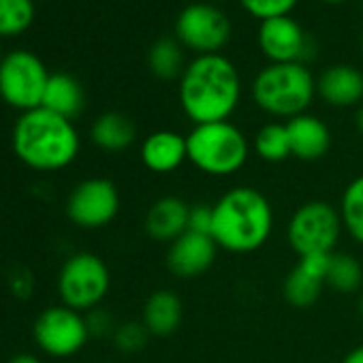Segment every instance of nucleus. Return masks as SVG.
I'll list each match as a JSON object with an SVG mask.
<instances>
[{
  "label": "nucleus",
  "mask_w": 363,
  "mask_h": 363,
  "mask_svg": "<svg viewBox=\"0 0 363 363\" xmlns=\"http://www.w3.org/2000/svg\"><path fill=\"white\" fill-rule=\"evenodd\" d=\"M11 145L26 167L52 173L75 162L82 150V139L73 120L45 107H37L18 118L11 133Z\"/></svg>",
  "instance_id": "3"
},
{
  "label": "nucleus",
  "mask_w": 363,
  "mask_h": 363,
  "mask_svg": "<svg viewBox=\"0 0 363 363\" xmlns=\"http://www.w3.org/2000/svg\"><path fill=\"white\" fill-rule=\"evenodd\" d=\"M218 246L212 235L186 231L167 248V269L179 280H195L208 274L218 257Z\"/></svg>",
  "instance_id": "13"
},
{
  "label": "nucleus",
  "mask_w": 363,
  "mask_h": 363,
  "mask_svg": "<svg viewBox=\"0 0 363 363\" xmlns=\"http://www.w3.org/2000/svg\"><path fill=\"white\" fill-rule=\"evenodd\" d=\"M250 94L255 105L267 116L291 120L308 113L316 96V79L301 62H269L255 75Z\"/></svg>",
  "instance_id": "4"
},
{
  "label": "nucleus",
  "mask_w": 363,
  "mask_h": 363,
  "mask_svg": "<svg viewBox=\"0 0 363 363\" xmlns=\"http://www.w3.org/2000/svg\"><path fill=\"white\" fill-rule=\"evenodd\" d=\"M337 210L348 238L363 246V173L346 184Z\"/></svg>",
  "instance_id": "24"
},
{
  "label": "nucleus",
  "mask_w": 363,
  "mask_h": 363,
  "mask_svg": "<svg viewBox=\"0 0 363 363\" xmlns=\"http://www.w3.org/2000/svg\"><path fill=\"white\" fill-rule=\"evenodd\" d=\"M359 314L363 316V295H361V299H359Z\"/></svg>",
  "instance_id": "36"
},
{
  "label": "nucleus",
  "mask_w": 363,
  "mask_h": 363,
  "mask_svg": "<svg viewBox=\"0 0 363 363\" xmlns=\"http://www.w3.org/2000/svg\"><path fill=\"white\" fill-rule=\"evenodd\" d=\"M33 335L37 346L56 359H67L84 350L90 340L86 314L71 310L67 306H50L45 308L33 327Z\"/></svg>",
  "instance_id": "10"
},
{
  "label": "nucleus",
  "mask_w": 363,
  "mask_h": 363,
  "mask_svg": "<svg viewBox=\"0 0 363 363\" xmlns=\"http://www.w3.org/2000/svg\"><path fill=\"white\" fill-rule=\"evenodd\" d=\"M257 45L272 65H286V62L303 65L312 52L310 37L293 16H282L261 22L257 30Z\"/></svg>",
  "instance_id": "12"
},
{
  "label": "nucleus",
  "mask_w": 363,
  "mask_h": 363,
  "mask_svg": "<svg viewBox=\"0 0 363 363\" xmlns=\"http://www.w3.org/2000/svg\"><path fill=\"white\" fill-rule=\"evenodd\" d=\"M86 323H88V331H90V337L92 335H113L116 331V323L111 318V314L103 308H94L86 314Z\"/></svg>",
  "instance_id": "29"
},
{
  "label": "nucleus",
  "mask_w": 363,
  "mask_h": 363,
  "mask_svg": "<svg viewBox=\"0 0 363 363\" xmlns=\"http://www.w3.org/2000/svg\"><path fill=\"white\" fill-rule=\"evenodd\" d=\"M175 39L197 56L220 54L231 39V20L212 3H193L175 20Z\"/></svg>",
  "instance_id": "9"
},
{
  "label": "nucleus",
  "mask_w": 363,
  "mask_h": 363,
  "mask_svg": "<svg viewBox=\"0 0 363 363\" xmlns=\"http://www.w3.org/2000/svg\"><path fill=\"white\" fill-rule=\"evenodd\" d=\"M363 284V267L357 261V257L348 252H333L329 259V269H327V286L352 295L361 289Z\"/></svg>",
  "instance_id": "25"
},
{
  "label": "nucleus",
  "mask_w": 363,
  "mask_h": 363,
  "mask_svg": "<svg viewBox=\"0 0 363 363\" xmlns=\"http://www.w3.org/2000/svg\"><path fill=\"white\" fill-rule=\"evenodd\" d=\"M0 60H3V58H0Z\"/></svg>",
  "instance_id": "38"
},
{
  "label": "nucleus",
  "mask_w": 363,
  "mask_h": 363,
  "mask_svg": "<svg viewBox=\"0 0 363 363\" xmlns=\"http://www.w3.org/2000/svg\"><path fill=\"white\" fill-rule=\"evenodd\" d=\"M189 218H191V203H186L182 197L167 195L156 199L147 208L143 227L150 240L169 246L179 235H184L189 231Z\"/></svg>",
  "instance_id": "15"
},
{
  "label": "nucleus",
  "mask_w": 363,
  "mask_h": 363,
  "mask_svg": "<svg viewBox=\"0 0 363 363\" xmlns=\"http://www.w3.org/2000/svg\"><path fill=\"white\" fill-rule=\"evenodd\" d=\"M9 363H43V361L39 357H35V354L22 352V354H16L13 359H9Z\"/></svg>",
  "instance_id": "33"
},
{
  "label": "nucleus",
  "mask_w": 363,
  "mask_h": 363,
  "mask_svg": "<svg viewBox=\"0 0 363 363\" xmlns=\"http://www.w3.org/2000/svg\"><path fill=\"white\" fill-rule=\"evenodd\" d=\"M329 259L331 255H312L299 259V263L286 274L282 284V295L289 306L306 310L318 301L323 289L327 286Z\"/></svg>",
  "instance_id": "14"
},
{
  "label": "nucleus",
  "mask_w": 363,
  "mask_h": 363,
  "mask_svg": "<svg viewBox=\"0 0 363 363\" xmlns=\"http://www.w3.org/2000/svg\"><path fill=\"white\" fill-rule=\"evenodd\" d=\"M189 231L212 235V206L210 203H195V206H191Z\"/></svg>",
  "instance_id": "30"
},
{
  "label": "nucleus",
  "mask_w": 363,
  "mask_h": 363,
  "mask_svg": "<svg viewBox=\"0 0 363 363\" xmlns=\"http://www.w3.org/2000/svg\"><path fill=\"white\" fill-rule=\"evenodd\" d=\"M342 231L344 225L340 210L327 201L312 199L301 203L289 218L286 242L299 259L312 255H333Z\"/></svg>",
  "instance_id": "6"
},
{
  "label": "nucleus",
  "mask_w": 363,
  "mask_h": 363,
  "mask_svg": "<svg viewBox=\"0 0 363 363\" xmlns=\"http://www.w3.org/2000/svg\"><path fill=\"white\" fill-rule=\"evenodd\" d=\"M286 130L291 139V154L297 160L316 162L331 150L329 126L312 113H301L286 120Z\"/></svg>",
  "instance_id": "17"
},
{
  "label": "nucleus",
  "mask_w": 363,
  "mask_h": 363,
  "mask_svg": "<svg viewBox=\"0 0 363 363\" xmlns=\"http://www.w3.org/2000/svg\"><path fill=\"white\" fill-rule=\"evenodd\" d=\"M316 94L331 107H354L363 101V73L350 65H333L318 75Z\"/></svg>",
  "instance_id": "18"
},
{
  "label": "nucleus",
  "mask_w": 363,
  "mask_h": 363,
  "mask_svg": "<svg viewBox=\"0 0 363 363\" xmlns=\"http://www.w3.org/2000/svg\"><path fill=\"white\" fill-rule=\"evenodd\" d=\"M35 22V0H0V37H18Z\"/></svg>",
  "instance_id": "26"
},
{
  "label": "nucleus",
  "mask_w": 363,
  "mask_h": 363,
  "mask_svg": "<svg viewBox=\"0 0 363 363\" xmlns=\"http://www.w3.org/2000/svg\"><path fill=\"white\" fill-rule=\"evenodd\" d=\"M177 96L193 124L227 122L242 101L240 71L223 54L197 56L179 77Z\"/></svg>",
  "instance_id": "1"
},
{
  "label": "nucleus",
  "mask_w": 363,
  "mask_h": 363,
  "mask_svg": "<svg viewBox=\"0 0 363 363\" xmlns=\"http://www.w3.org/2000/svg\"><path fill=\"white\" fill-rule=\"evenodd\" d=\"M84 103H86L84 88L73 75H69V73H52L50 75L41 107H45L62 118L73 120L82 113Z\"/></svg>",
  "instance_id": "21"
},
{
  "label": "nucleus",
  "mask_w": 363,
  "mask_h": 363,
  "mask_svg": "<svg viewBox=\"0 0 363 363\" xmlns=\"http://www.w3.org/2000/svg\"><path fill=\"white\" fill-rule=\"evenodd\" d=\"M327 5H340V3H346V0H323Z\"/></svg>",
  "instance_id": "35"
},
{
  "label": "nucleus",
  "mask_w": 363,
  "mask_h": 363,
  "mask_svg": "<svg viewBox=\"0 0 363 363\" xmlns=\"http://www.w3.org/2000/svg\"><path fill=\"white\" fill-rule=\"evenodd\" d=\"M184 320V303L171 289H158L150 293L141 310V323L150 335L169 337Z\"/></svg>",
  "instance_id": "19"
},
{
  "label": "nucleus",
  "mask_w": 363,
  "mask_h": 363,
  "mask_svg": "<svg viewBox=\"0 0 363 363\" xmlns=\"http://www.w3.org/2000/svg\"><path fill=\"white\" fill-rule=\"evenodd\" d=\"M252 150L263 162H284L291 158V139L286 130V122H267L261 126L252 139Z\"/></svg>",
  "instance_id": "23"
},
{
  "label": "nucleus",
  "mask_w": 363,
  "mask_h": 363,
  "mask_svg": "<svg viewBox=\"0 0 363 363\" xmlns=\"http://www.w3.org/2000/svg\"><path fill=\"white\" fill-rule=\"evenodd\" d=\"M297 3L299 0H240L244 11L259 22L291 16V11L297 7Z\"/></svg>",
  "instance_id": "28"
},
{
  "label": "nucleus",
  "mask_w": 363,
  "mask_h": 363,
  "mask_svg": "<svg viewBox=\"0 0 363 363\" xmlns=\"http://www.w3.org/2000/svg\"><path fill=\"white\" fill-rule=\"evenodd\" d=\"M274 231L272 201L255 186H233L212 203V238L220 250L252 255Z\"/></svg>",
  "instance_id": "2"
},
{
  "label": "nucleus",
  "mask_w": 363,
  "mask_h": 363,
  "mask_svg": "<svg viewBox=\"0 0 363 363\" xmlns=\"http://www.w3.org/2000/svg\"><path fill=\"white\" fill-rule=\"evenodd\" d=\"M141 162L156 175H169L189 160L186 135L175 130H154L141 141Z\"/></svg>",
  "instance_id": "16"
},
{
  "label": "nucleus",
  "mask_w": 363,
  "mask_h": 363,
  "mask_svg": "<svg viewBox=\"0 0 363 363\" xmlns=\"http://www.w3.org/2000/svg\"><path fill=\"white\" fill-rule=\"evenodd\" d=\"M11 289L20 297L30 295V291H33V278H30V274L28 272H22V274L11 276Z\"/></svg>",
  "instance_id": "31"
},
{
  "label": "nucleus",
  "mask_w": 363,
  "mask_h": 363,
  "mask_svg": "<svg viewBox=\"0 0 363 363\" xmlns=\"http://www.w3.org/2000/svg\"><path fill=\"white\" fill-rule=\"evenodd\" d=\"M340 363H363V344L352 348V350H348Z\"/></svg>",
  "instance_id": "32"
},
{
  "label": "nucleus",
  "mask_w": 363,
  "mask_h": 363,
  "mask_svg": "<svg viewBox=\"0 0 363 363\" xmlns=\"http://www.w3.org/2000/svg\"><path fill=\"white\" fill-rule=\"evenodd\" d=\"M120 212L118 186L107 177H88L71 191L67 199L69 220L86 231H96L116 220Z\"/></svg>",
  "instance_id": "11"
},
{
  "label": "nucleus",
  "mask_w": 363,
  "mask_h": 363,
  "mask_svg": "<svg viewBox=\"0 0 363 363\" xmlns=\"http://www.w3.org/2000/svg\"><path fill=\"white\" fill-rule=\"evenodd\" d=\"M354 128H357V133L363 137V107H359V109L354 111Z\"/></svg>",
  "instance_id": "34"
},
{
  "label": "nucleus",
  "mask_w": 363,
  "mask_h": 363,
  "mask_svg": "<svg viewBox=\"0 0 363 363\" xmlns=\"http://www.w3.org/2000/svg\"><path fill=\"white\" fill-rule=\"evenodd\" d=\"M147 337H150V333H147L145 325L139 323V320L122 323L113 331V344H116V348L122 350V352H128V354L143 350L145 344H147Z\"/></svg>",
  "instance_id": "27"
},
{
  "label": "nucleus",
  "mask_w": 363,
  "mask_h": 363,
  "mask_svg": "<svg viewBox=\"0 0 363 363\" xmlns=\"http://www.w3.org/2000/svg\"><path fill=\"white\" fill-rule=\"evenodd\" d=\"M186 147L189 162L197 171L210 177H229L246 167L252 143L240 126L227 120L195 124L186 135Z\"/></svg>",
  "instance_id": "5"
},
{
  "label": "nucleus",
  "mask_w": 363,
  "mask_h": 363,
  "mask_svg": "<svg viewBox=\"0 0 363 363\" xmlns=\"http://www.w3.org/2000/svg\"><path fill=\"white\" fill-rule=\"evenodd\" d=\"M50 75L37 54L16 50L0 60V99L22 113L33 111L43 103Z\"/></svg>",
  "instance_id": "8"
},
{
  "label": "nucleus",
  "mask_w": 363,
  "mask_h": 363,
  "mask_svg": "<svg viewBox=\"0 0 363 363\" xmlns=\"http://www.w3.org/2000/svg\"><path fill=\"white\" fill-rule=\"evenodd\" d=\"M90 139L96 147L105 152H124L135 143L137 126L128 116L120 111H105L94 120L90 128Z\"/></svg>",
  "instance_id": "20"
},
{
  "label": "nucleus",
  "mask_w": 363,
  "mask_h": 363,
  "mask_svg": "<svg viewBox=\"0 0 363 363\" xmlns=\"http://www.w3.org/2000/svg\"><path fill=\"white\" fill-rule=\"evenodd\" d=\"M147 67H150L152 75L160 82L179 79L186 69L184 52H182L179 41L173 37H162V39L154 41L147 52Z\"/></svg>",
  "instance_id": "22"
},
{
  "label": "nucleus",
  "mask_w": 363,
  "mask_h": 363,
  "mask_svg": "<svg viewBox=\"0 0 363 363\" xmlns=\"http://www.w3.org/2000/svg\"><path fill=\"white\" fill-rule=\"evenodd\" d=\"M361 48H363V37H361Z\"/></svg>",
  "instance_id": "37"
},
{
  "label": "nucleus",
  "mask_w": 363,
  "mask_h": 363,
  "mask_svg": "<svg viewBox=\"0 0 363 363\" xmlns=\"http://www.w3.org/2000/svg\"><path fill=\"white\" fill-rule=\"evenodd\" d=\"M111 274L107 263L94 252H75L65 261L58 274V295L62 306L90 312L101 308L103 299L109 295Z\"/></svg>",
  "instance_id": "7"
}]
</instances>
